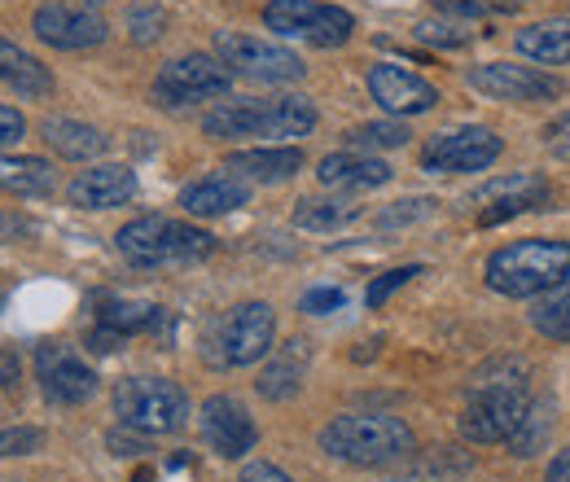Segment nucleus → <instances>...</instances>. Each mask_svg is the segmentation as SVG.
Masks as SVG:
<instances>
[{
    "label": "nucleus",
    "mask_w": 570,
    "mask_h": 482,
    "mask_svg": "<svg viewBox=\"0 0 570 482\" xmlns=\"http://www.w3.org/2000/svg\"><path fill=\"white\" fill-rule=\"evenodd\" d=\"M83 4H101V0H83Z\"/></svg>",
    "instance_id": "49530a36"
},
{
    "label": "nucleus",
    "mask_w": 570,
    "mask_h": 482,
    "mask_svg": "<svg viewBox=\"0 0 570 482\" xmlns=\"http://www.w3.org/2000/svg\"><path fill=\"white\" fill-rule=\"evenodd\" d=\"M549 482H570V452H558L549 465Z\"/></svg>",
    "instance_id": "c03bdc74"
},
{
    "label": "nucleus",
    "mask_w": 570,
    "mask_h": 482,
    "mask_svg": "<svg viewBox=\"0 0 570 482\" xmlns=\"http://www.w3.org/2000/svg\"><path fill=\"white\" fill-rule=\"evenodd\" d=\"M570 276V242L527 237L488 259V285L504 298H535Z\"/></svg>",
    "instance_id": "7ed1b4c3"
},
{
    "label": "nucleus",
    "mask_w": 570,
    "mask_h": 482,
    "mask_svg": "<svg viewBox=\"0 0 570 482\" xmlns=\"http://www.w3.org/2000/svg\"><path fill=\"white\" fill-rule=\"evenodd\" d=\"M277 316L268 303H237L212 329V360L219 368H246L273 351Z\"/></svg>",
    "instance_id": "0eeeda50"
},
{
    "label": "nucleus",
    "mask_w": 570,
    "mask_h": 482,
    "mask_svg": "<svg viewBox=\"0 0 570 482\" xmlns=\"http://www.w3.org/2000/svg\"><path fill=\"white\" fill-rule=\"evenodd\" d=\"M115 416L132 434H176L189 421V395L167 377H124L115 386Z\"/></svg>",
    "instance_id": "39448f33"
},
{
    "label": "nucleus",
    "mask_w": 570,
    "mask_h": 482,
    "mask_svg": "<svg viewBox=\"0 0 570 482\" xmlns=\"http://www.w3.org/2000/svg\"><path fill=\"white\" fill-rule=\"evenodd\" d=\"M518 53L544 67H567L570 62V22H535L518 31Z\"/></svg>",
    "instance_id": "393cba45"
},
{
    "label": "nucleus",
    "mask_w": 570,
    "mask_h": 482,
    "mask_svg": "<svg viewBox=\"0 0 570 482\" xmlns=\"http://www.w3.org/2000/svg\"><path fill=\"white\" fill-rule=\"evenodd\" d=\"M110 447H115V456H141L145 452L137 439H124V434H110Z\"/></svg>",
    "instance_id": "37998d69"
},
{
    "label": "nucleus",
    "mask_w": 570,
    "mask_h": 482,
    "mask_svg": "<svg viewBox=\"0 0 570 482\" xmlns=\"http://www.w3.org/2000/svg\"><path fill=\"white\" fill-rule=\"evenodd\" d=\"M40 132H45V145L53 154H62L71 163H88V158L106 154V145H110L92 124H79V119H45Z\"/></svg>",
    "instance_id": "b1692460"
},
{
    "label": "nucleus",
    "mask_w": 570,
    "mask_h": 482,
    "mask_svg": "<svg viewBox=\"0 0 570 482\" xmlns=\"http://www.w3.org/2000/svg\"><path fill=\"white\" fill-rule=\"evenodd\" d=\"M347 140L356 149H395V145L409 140V128L404 124H364V128H352Z\"/></svg>",
    "instance_id": "7c9ffc66"
},
{
    "label": "nucleus",
    "mask_w": 570,
    "mask_h": 482,
    "mask_svg": "<svg viewBox=\"0 0 570 482\" xmlns=\"http://www.w3.org/2000/svg\"><path fill=\"white\" fill-rule=\"evenodd\" d=\"M0 83L13 88L18 97H49L53 92V70L45 67L36 53L0 36Z\"/></svg>",
    "instance_id": "4be33fe9"
},
{
    "label": "nucleus",
    "mask_w": 570,
    "mask_h": 482,
    "mask_svg": "<svg viewBox=\"0 0 570 482\" xmlns=\"http://www.w3.org/2000/svg\"><path fill=\"white\" fill-rule=\"evenodd\" d=\"M321 447L343 461V465H360V470H373V465H395L404 461L417 439L413 430L400 421V416L386 413H347L334 416L325 430H321Z\"/></svg>",
    "instance_id": "f257e3e1"
},
{
    "label": "nucleus",
    "mask_w": 570,
    "mask_h": 482,
    "mask_svg": "<svg viewBox=\"0 0 570 482\" xmlns=\"http://www.w3.org/2000/svg\"><path fill=\"white\" fill-rule=\"evenodd\" d=\"M500 158V137L488 128H452L426 140L422 167L434 176H465V171H488Z\"/></svg>",
    "instance_id": "9b49d317"
},
{
    "label": "nucleus",
    "mask_w": 570,
    "mask_h": 482,
    "mask_svg": "<svg viewBox=\"0 0 570 482\" xmlns=\"http://www.w3.org/2000/svg\"><path fill=\"white\" fill-rule=\"evenodd\" d=\"M215 53L233 75L255 79V83H294L307 70L298 53H289L273 40H259V36H242V31H215Z\"/></svg>",
    "instance_id": "1a4fd4ad"
},
{
    "label": "nucleus",
    "mask_w": 570,
    "mask_h": 482,
    "mask_svg": "<svg viewBox=\"0 0 570 482\" xmlns=\"http://www.w3.org/2000/svg\"><path fill=\"white\" fill-rule=\"evenodd\" d=\"M303 368H307V351L303 343H285L277 360H268V368L259 373V395L264 400H289L303 386Z\"/></svg>",
    "instance_id": "bb28decb"
},
{
    "label": "nucleus",
    "mask_w": 570,
    "mask_h": 482,
    "mask_svg": "<svg viewBox=\"0 0 570 482\" xmlns=\"http://www.w3.org/2000/svg\"><path fill=\"white\" fill-rule=\"evenodd\" d=\"M531 325H535L544 338H553V343H570V281L558 285V289H549V294L535 303Z\"/></svg>",
    "instance_id": "c85d7f7f"
},
{
    "label": "nucleus",
    "mask_w": 570,
    "mask_h": 482,
    "mask_svg": "<svg viewBox=\"0 0 570 482\" xmlns=\"http://www.w3.org/2000/svg\"><path fill=\"white\" fill-rule=\"evenodd\" d=\"M417 40L422 45H439V49H461V45H470V31H461L456 22H417Z\"/></svg>",
    "instance_id": "f704fd0d"
},
{
    "label": "nucleus",
    "mask_w": 570,
    "mask_h": 482,
    "mask_svg": "<svg viewBox=\"0 0 570 482\" xmlns=\"http://www.w3.org/2000/svg\"><path fill=\"white\" fill-rule=\"evenodd\" d=\"M233 88V70L224 67L219 58L207 53H189V58H176L154 75V97L163 106H189V101H212L224 97Z\"/></svg>",
    "instance_id": "9d476101"
},
{
    "label": "nucleus",
    "mask_w": 570,
    "mask_h": 482,
    "mask_svg": "<svg viewBox=\"0 0 570 482\" xmlns=\"http://www.w3.org/2000/svg\"><path fill=\"white\" fill-rule=\"evenodd\" d=\"M400 207H404V210H386V215H382V224H404V219H422V215H430V207H434V203H430V198H417V203H400Z\"/></svg>",
    "instance_id": "ea45409f"
},
{
    "label": "nucleus",
    "mask_w": 570,
    "mask_h": 482,
    "mask_svg": "<svg viewBox=\"0 0 570 482\" xmlns=\"http://www.w3.org/2000/svg\"><path fill=\"white\" fill-rule=\"evenodd\" d=\"M303 167V149L298 145H268V149H237L228 158V171H237L242 180H259V185H277L289 180Z\"/></svg>",
    "instance_id": "412c9836"
},
{
    "label": "nucleus",
    "mask_w": 570,
    "mask_h": 482,
    "mask_svg": "<svg viewBox=\"0 0 570 482\" xmlns=\"http://www.w3.org/2000/svg\"><path fill=\"white\" fill-rule=\"evenodd\" d=\"M45 447V430L36 425H9L0 430V456H31Z\"/></svg>",
    "instance_id": "2f4dec72"
},
{
    "label": "nucleus",
    "mask_w": 570,
    "mask_h": 482,
    "mask_svg": "<svg viewBox=\"0 0 570 482\" xmlns=\"http://www.w3.org/2000/svg\"><path fill=\"white\" fill-rule=\"evenodd\" d=\"M264 27L277 31L282 40H303L316 49H338L352 40L356 18L338 4L325 0H268L264 4Z\"/></svg>",
    "instance_id": "423d86ee"
},
{
    "label": "nucleus",
    "mask_w": 570,
    "mask_h": 482,
    "mask_svg": "<svg viewBox=\"0 0 570 482\" xmlns=\"http://www.w3.org/2000/svg\"><path fill=\"white\" fill-rule=\"evenodd\" d=\"M27 137V119L13 110V106H0V149L13 145V140Z\"/></svg>",
    "instance_id": "e433bc0d"
},
{
    "label": "nucleus",
    "mask_w": 570,
    "mask_h": 482,
    "mask_svg": "<svg viewBox=\"0 0 570 482\" xmlns=\"http://www.w3.org/2000/svg\"><path fill=\"white\" fill-rule=\"evenodd\" d=\"M27 224L18 219V215H0V242H9V237H18Z\"/></svg>",
    "instance_id": "a18cd8bd"
},
{
    "label": "nucleus",
    "mask_w": 570,
    "mask_h": 482,
    "mask_svg": "<svg viewBox=\"0 0 570 482\" xmlns=\"http://www.w3.org/2000/svg\"><path fill=\"white\" fill-rule=\"evenodd\" d=\"M128 27H132V40H137V45H154V40L163 36V27H167V13H163L158 4H137V9L128 13Z\"/></svg>",
    "instance_id": "72a5a7b5"
},
{
    "label": "nucleus",
    "mask_w": 570,
    "mask_h": 482,
    "mask_svg": "<svg viewBox=\"0 0 570 482\" xmlns=\"http://www.w3.org/2000/svg\"><path fill=\"white\" fill-rule=\"evenodd\" d=\"M316 180L325 189H382L391 180V167L373 154H360V149H343V154H330L321 158L316 167Z\"/></svg>",
    "instance_id": "aec40b11"
},
{
    "label": "nucleus",
    "mask_w": 570,
    "mask_h": 482,
    "mask_svg": "<svg viewBox=\"0 0 570 482\" xmlns=\"http://www.w3.org/2000/svg\"><path fill=\"white\" fill-rule=\"evenodd\" d=\"M316 128V106L307 97H277V101H219L203 119V132L215 140L233 137H307Z\"/></svg>",
    "instance_id": "20e7f679"
},
{
    "label": "nucleus",
    "mask_w": 570,
    "mask_h": 482,
    "mask_svg": "<svg viewBox=\"0 0 570 482\" xmlns=\"http://www.w3.org/2000/svg\"><path fill=\"white\" fill-rule=\"evenodd\" d=\"M36 377H40V391L45 400L53 404H88L97 395V373L92 364H83V355L75 346L62 343H45L36 351Z\"/></svg>",
    "instance_id": "f8f14e48"
},
{
    "label": "nucleus",
    "mask_w": 570,
    "mask_h": 482,
    "mask_svg": "<svg viewBox=\"0 0 570 482\" xmlns=\"http://www.w3.org/2000/svg\"><path fill=\"white\" fill-rule=\"evenodd\" d=\"M119 255L132 268H176V264H198L215 250V237L207 228H194L185 219L167 215H141L119 228L115 237Z\"/></svg>",
    "instance_id": "f03ea898"
},
{
    "label": "nucleus",
    "mask_w": 570,
    "mask_h": 482,
    "mask_svg": "<svg viewBox=\"0 0 570 482\" xmlns=\"http://www.w3.org/2000/svg\"><path fill=\"white\" fill-rule=\"evenodd\" d=\"M479 224L483 228H492L500 219H513V215H522V210H535L549 203V180H540V176H504V180H492L488 189H479Z\"/></svg>",
    "instance_id": "a211bd4d"
},
{
    "label": "nucleus",
    "mask_w": 570,
    "mask_h": 482,
    "mask_svg": "<svg viewBox=\"0 0 570 482\" xmlns=\"http://www.w3.org/2000/svg\"><path fill=\"white\" fill-rule=\"evenodd\" d=\"M531 409V395L522 382H488L470 395L465 413H461V434L470 443H509L513 430L522 425V416Z\"/></svg>",
    "instance_id": "6e6552de"
},
{
    "label": "nucleus",
    "mask_w": 570,
    "mask_h": 482,
    "mask_svg": "<svg viewBox=\"0 0 570 482\" xmlns=\"http://www.w3.org/2000/svg\"><path fill=\"white\" fill-rule=\"evenodd\" d=\"M360 215L356 198H303L294 210V224L298 228H312V233H334L343 224H352Z\"/></svg>",
    "instance_id": "cd10ccee"
},
{
    "label": "nucleus",
    "mask_w": 570,
    "mask_h": 482,
    "mask_svg": "<svg viewBox=\"0 0 570 482\" xmlns=\"http://www.w3.org/2000/svg\"><path fill=\"white\" fill-rule=\"evenodd\" d=\"M439 9H452V13L479 18V13H483V0H439Z\"/></svg>",
    "instance_id": "79ce46f5"
},
{
    "label": "nucleus",
    "mask_w": 570,
    "mask_h": 482,
    "mask_svg": "<svg viewBox=\"0 0 570 482\" xmlns=\"http://www.w3.org/2000/svg\"><path fill=\"white\" fill-rule=\"evenodd\" d=\"M549 430H553V404H549V400H540V404H531V409H527L522 425H518V430H513V439H509L513 456H535V452L549 443Z\"/></svg>",
    "instance_id": "c756f323"
},
{
    "label": "nucleus",
    "mask_w": 570,
    "mask_h": 482,
    "mask_svg": "<svg viewBox=\"0 0 570 482\" xmlns=\"http://www.w3.org/2000/svg\"><path fill=\"white\" fill-rule=\"evenodd\" d=\"M343 303H347V294H343V289H330V285L303 294V312H307V316H330V312H338Z\"/></svg>",
    "instance_id": "c9c22d12"
},
{
    "label": "nucleus",
    "mask_w": 570,
    "mask_h": 482,
    "mask_svg": "<svg viewBox=\"0 0 570 482\" xmlns=\"http://www.w3.org/2000/svg\"><path fill=\"white\" fill-rule=\"evenodd\" d=\"M53 167L31 154H0V189L13 198H49L53 194Z\"/></svg>",
    "instance_id": "5701e85b"
},
{
    "label": "nucleus",
    "mask_w": 570,
    "mask_h": 482,
    "mask_svg": "<svg viewBox=\"0 0 570 482\" xmlns=\"http://www.w3.org/2000/svg\"><path fill=\"white\" fill-rule=\"evenodd\" d=\"M71 207L79 210H110V207H124L137 198V171L124 167V163H101V167H88L79 171L67 189Z\"/></svg>",
    "instance_id": "f3484780"
},
{
    "label": "nucleus",
    "mask_w": 570,
    "mask_h": 482,
    "mask_svg": "<svg viewBox=\"0 0 570 482\" xmlns=\"http://www.w3.org/2000/svg\"><path fill=\"white\" fill-rule=\"evenodd\" d=\"M203 439H207V447H212L215 456L242 461L259 443V425L250 421V413L233 395H212L203 404Z\"/></svg>",
    "instance_id": "2eb2a0df"
},
{
    "label": "nucleus",
    "mask_w": 570,
    "mask_h": 482,
    "mask_svg": "<svg viewBox=\"0 0 570 482\" xmlns=\"http://www.w3.org/2000/svg\"><path fill=\"white\" fill-rule=\"evenodd\" d=\"M368 92L373 101L386 110V115H426L439 101V88L426 83L422 75L404 67H391V62H377L368 70Z\"/></svg>",
    "instance_id": "dca6fc26"
},
{
    "label": "nucleus",
    "mask_w": 570,
    "mask_h": 482,
    "mask_svg": "<svg viewBox=\"0 0 570 482\" xmlns=\"http://www.w3.org/2000/svg\"><path fill=\"white\" fill-rule=\"evenodd\" d=\"M158 321H163V307H154L145 298H101V307H97V325H106L124 338L154 329Z\"/></svg>",
    "instance_id": "a878e982"
},
{
    "label": "nucleus",
    "mask_w": 570,
    "mask_h": 482,
    "mask_svg": "<svg viewBox=\"0 0 570 482\" xmlns=\"http://www.w3.org/2000/svg\"><path fill=\"white\" fill-rule=\"evenodd\" d=\"M422 273H426L422 264H409V268H391V273H382L377 281H373V285H368L364 303H368V307H382V303H386V298H391L395 289H404V285H409L413 276H422Z\"/></svg>",
    "instance_id": "473e14b6"
},
{
    "label": "nucleus",
    "mask_w": 570,
    "mask_h": 482,
    "mask_svg": "<svg viewBox=\"0 0 570 482\" xmlns=\"http://www.w3.org/2000/svg\"><path fill=\"white\" fill-rule=\"evenodd\" d=\"M465 79H470V88H479L483 97H497V101H553V97H562V79L535 67H513V62L474 67Z\"/></svg>",
    "instance_id": "4468645a"
},
{
    "label": "nucleus",
    "mask_w": 570,
    "mask_h": 482,
    "mask_svg": "<svg viewBox=\"0 0 570 482\" xmlns=\"http://www.w3.org/2000/svg\"><path fill=\"white\" fill-rule=\"evenodd\" d=\"M250 203V185L237 176V171H212L194 185L180 189V207L189 215H203V219H215V215H233Z\"/></svg>",
    "instance_id": "6ab92c4d"
},
{
    "label": "nucleus",
    "mask_w": 570,
    "mask_h": 482,
    "mask_svg": "<svg viewBox=\"0 0 570 482\" xmlns=\"http://www.w3.org/2000/svg\"><path fill=\"white\" fill-rule=\"evenodd\" d=\"M31 31L49 49H67V53H75V49H97L106 40L101 13H92L88 4H62V0L40 4L36 18H31Z\"/></svg>",
    "instance_id": "ddd939ff"
},
{
    "label": "nucleus",
    "mask_w": 570,
    "mask_h": 482,
    "mask_svg": "<svg viewBox=\"0 0 570 482\" xmlns=\"http://www.w3.org/2000/svg\"><path fill=\"white\" fill-rule=\"evenodd\" d=\"M18 377H22V364H18V355L0 346V391H13V386H18Z\"/></svg>",
    "instance_id": "a19ab883"
},
{
    "label": "nucleus",
    "mask_w": 570,
    "mask_h": 482,
    "mask_svg": "<svg viewBox=\"0 0 570 482\" xmlns=\"http://www.w3.org/2000/svg\"><path fill=\"white\" fill-rule=\"evenodd\" d=\"M544 140H549V149H553L558 158H567V163H570V115H562V119H558V124L544 132Z\"/></svg>",
    "instance_id": "58836bf2"
},
{
    "label": "nucleus",
    "mask_w": 570,
    "mask_h": 482,
    "mask_svg": "<svg viewBox=\"0 0 570 482\" xmlns=\"http://www.w3.org/2000/svg\"><path fill=\"white\" fill-rule=\"evenodd\" d=\"M237 482H294L285 470H277L273 461H250L246 470H242V479Z\"/></svg>",
    "instance_id": "4c0bfd02"
}]
</instances>
